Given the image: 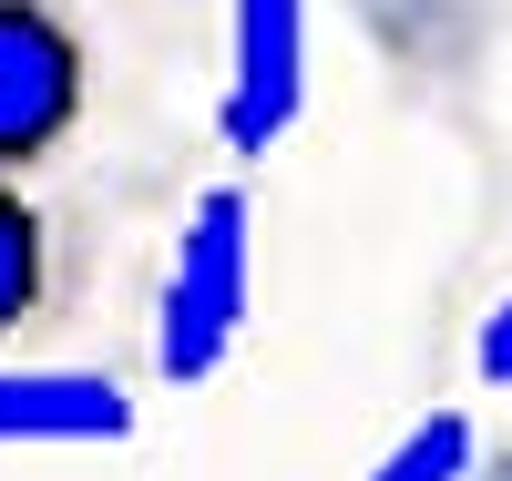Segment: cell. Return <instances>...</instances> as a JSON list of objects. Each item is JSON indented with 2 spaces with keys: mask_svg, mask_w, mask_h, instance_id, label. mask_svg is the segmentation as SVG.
Segmentation results:
<instances>
[{
  "mask_svg": "<svg viewBox=\"0 0 512 481\" xmlns=\"http://www.w3.org/2000/svg\"><path fill=\"white\" fill-rule=\"evenodd\" d=\"M472 379L482 389H512V287L482 308V338H472Z\"/></svg>",
  "mask_w": 512,
  "mask_h": 481,
  "instance_id": "cell-7",
  "label": "cell"
},
{
  "mask_svg": "<svg viewBox=\"0 0 512 481\" xmlns=\"http://www.w3.org/2000/svg\"><path fill=\"white\" fill-rule=\"evenodd\" d=\"M308 113V0H236L226 11V93L216 134L236 154H277Z\"/></svg>",
  "mask_w": 512,
  "mask_h": 481,
  "instance_id": "cell-3",
  "label": "cell"
},
{
  "mask_svg": "<svg viewBox=\"0 0 512 481\" xmlns=\"http://www.w3.org/2000/svg\"><path fill=\"white\" fill-rule=\"evenodd\" d=\"M82 93H93V62H82V31L52 0H0V174H31L41 154L72 144Z\"/></svg>",
  "mask_w": 512,
  "mask_h": 481,
  "instance_id": "cell-2",
  "label": "cell"
},
{
  "mask_svg": "<svg viewBox=\"0 0 512 481\" xmlns=\"http://www.w3.org/2000/svg\"><path fill=\"white\" fill-rule=\"evenodd\" d=\"M461 481H512V451H502V461H472V471H461Z\"/></svg>",
  "mask_w": 512,
  "mask_h": 481,
  "instance_id": "cell-8",
  "label": "cell"
},
{
  "mask_svg": "<svg viewBox=\"0 0 512 481\" xmlns=\"http://www.w3.org/2000/svg\"><path fill=\"white\" fill-rule=\"evenodd\" d=\"M256 308V205L246 185H205L185 205V236H175V267H164L154 297V379L164 389H205Z\"/></svg>",
  "mask_w": 512,
  "mask_h": 481,
  "instance_id": "cell-1",
  "label": "cell"
},
{
  "mask_svg": "<svg viewBox=\"0 0 512 481\" xmlns=\"http://www.w3.org/2000/svg\"><path fill=\"white\" fill-rule=\"evenodd\" d=\"M52 297V226L21 195V174H0V338H21Z\"/></svg>",
  "mask_w": 512,
  "mask_h": 481,
  "instance_id": "cell-5",
  "label": "cell"
},
{
  "mask_svg": "<svg viewBox=\"0 0 512 481\" xmlns=\"http://www.w3.org/2000/svg\"><path fill=\"white\" fill-rule=\"evenodd\" d=\"M113 441H134V389L123 379L0 359V451H113Z\"/></svg>",
  "mask_w": 512,
  "mask_h": 481,
  "instance_id": "cell-4",
  "label": "cell"
},
{
  "mask_svg": "<svg viewBox=\"0 0 512 481\" xmlns=\"http://www.w3.org/2000/svg\"><path fill=\"white\" fill-rule=\"evenodd\" d=\"M472 461H482L472 420H461V410H420V420L400 430V441L369 461V481H461Z\"/></svg>",
  "mask_w": 512,
  "mask_h": 481,
  "instance_id": "cell-6",
  "label": "cell"
}]
</instances>
